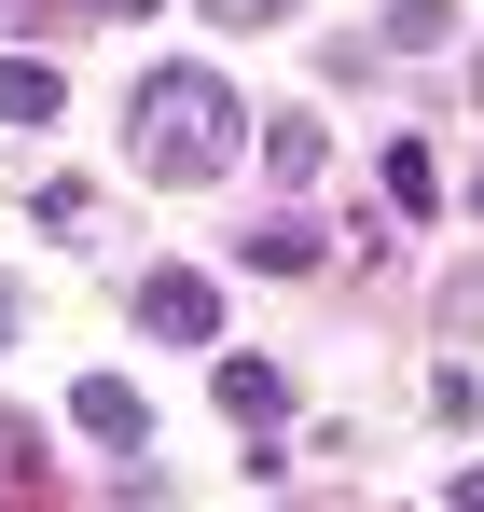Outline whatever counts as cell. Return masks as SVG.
<instances>
[{"mask_svg": "<svg viewBox=\"0 0 484 512\" xmlns=\"http://www.w3.org/2000/svg\"><path fill=\"white\" fill-rule=\"evenodd\" d=\"M249 263H263V277H305V263H319V236H305V222H277V236H249Z\"/></svg>", "mask_w": 484, "mask_h": 512, "instance_id": "obj_7", "label": "cell"}, {"mask_svg": "<svg viewBox=\"0 0 484 512\" xmlns=\"http://www.w3.org/2000/svg\"><path fill=\"white\" fill-rule=\"evenodd\" d=\"M97 14H153V0H97Z\"/></svg>", "mask_w": 484, "mask_h": 512, "instance_id": "obj_10", "label": "cell"}, {"mask_svg": "<svg viewBox=\"0 0 484 512\" xmlns=\"http://www.w3.org/2000/svg\"><path fill=\"white\" fill-rule=\"evenodd\" d=\"M70 416L97 429V443H139V429H153V416H139V388H125V374H83V388H70Z\"/></svg>", "mask_w": 484, "mask_h": 512, "instance_id": "obj_3", "label": "cell"}, {"mask_svg": "<svg viewBox=\"0 0 484 512\" xmlns=\"http://www.w3.org/2000/svg\"><path fill=\"white\" fill-rule=\"evenodd\" d=\"M222 402H236V416H277L291 374H277V360H222Z\"/></svg>", "mask_w": 484, "mask_h": 512, "instance_id": "obj_5", "label": "cell"}, {"mask_svg": "<svg viewBox=\"0 0 484 512\" xmlns=\"http://www.w3.org/2000/svg\"><path fill=\"white\" fill-rule=\"evenodd\" d=\"M443 28H457V14H443V0H388V42H415V56H429V42H443Z\"/></svg>", "mask_w": 484, "mask_h": 512, "instance_id": "obj_8", "label": "cell"}, {"mask_svg": "<svg viewBox=\"0 0 484 512\" xmlns=\"http://www.w3.org/2000/svg\"><path fill=\"white\" fill-rule=\"evenodd\" d=\"M0 333H14V291H0Z\"/></svg>", "mask_w": 484, "mask_h": 512, "instance_id": "obj_11", "label": "cell"}, {"mask_svg": "<svg viewBox=\"0 0 484 512\" xmlns=\"http://www.w3.org/2000/svg\"><path fill=\"white\" fill-rule=\"evenodd\" d=\"M56 111V70L42 56H0V125H42Z\"/></svg>", "mask_w": 484, "mask_h": 512, "instance_id": "obj_4", "label": "cell"}, {"mask_svg": "<svg viewBox=\"0 0 484 512\" xmlns=\"http://www.w3.org/2000/svg\"><path fill=\"white\" fill-rule=\"evenodd\" d=\"M139 167H153V180H222V167H236V84L153 70V84H139Z\"/></svg>", "mask_w": 484, "mask_h": 512, "instance_id": "obj_1", "label": "cell"}, {"mask_svg": "<svg viewBox=\"0 0 484 512\" xmlns=\"http://www.w3.org/2000/svg\"><path fill=\"white\" fill-rule=\"evenodd\" d=\"M263 153H277V180H319V167H332V139H319V125H277Z\"/></svg>", "mask_w": 484, "mask_h": 512, "instance_id": "obj_6", "label": "cell"}, {"mask_svg": "<svg viewBox=\"0 0 484 512\" xmlns=\"http://www.w3.org/2000/svg\"><path fill=\"white\" fill-rule=\"evenodd\" d=\"M139 319H153V333H180V346H208V333H222V291L166 263V277H139Z\"/></svg>", "mask_w": 484, "mask_h": 512, "instance_id": "obj_2", "label": "cell"}, {"mask_svg": "<svg viewBox=\"0 0 484 512\" xmlns=\"http://www.w3.org/2000/svg\"><path fill=\"white\" fill-rule=\"evenodd\" d=\"M208 14H222V28H277L291 0H208Z\"/></svg>", "mask_w": 484, "mask_h": 512, "instance_id": "obj_9", "label": "cell"}]
</instances>
